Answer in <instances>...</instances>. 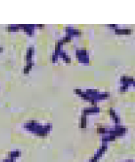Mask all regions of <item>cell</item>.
<instances>
[{
    "mask_svg": "<svg viewBox=\"0 0 135 162\" xmlns=\"http://www.w3.org/2000/svg\"><path fill=\"white\" fill-rule=\"evenodd\" d=\"M33 64H34L33 62H27V63H26V66L24 67V70H23V72H24L25 74H27V73L29 72V70H31Z\"/></svg>",
    "mask_w": 135,
    "mask_h": 162,
    "instance_id": "obj_3",
    "label": "cell"
},
{
    "mask_svg": "<svg viewBox=\"0 0 135 162\" xmlns=\"http://www.w3.org/2000/svg\"><path fill=\"white\" fill-rule=\"evenodd\" d=\"M21 152L20 151H13V152H11L10 153H9V158H12V159H16V158H18V157H20L21 156Z\"/></svg>",
    "mask_w": 135,
    "mask_h": 162,
    "instance_id": "obj_2",
    "label": "cell"
},
{
    "mask_svg": "<svg viewBox=\"0 0 135 162\" xmlns=\"http://www.w3.org/2000/svg\"><path fill=\"white\" fill-rule=\"evenodd\" d=\"M2 51H3V48H2V47H0V53H1Z\"/></svg>",
    "mask_w": 135,
    "mask_h": 162,
    "instance_id": "obj_5",
    "label": "cell"
},
{
    "mask_svg": "<svg viewBox=\"0 0 135 162\" xmlns=\"http://www.w3.org/2000/svg\"><path fill=\"white\" fill-rule=\"evenodd\" d=\"M3 162H15V160H14V159L9 158V159H5V160H4Z\"/></svg>",
    "mask_w": 135,
    "mask_h": 162,
    "instance_id": "obj_4",
    "label": "cell"
},
{
    "mask_svg": "<svg viewBox=\"0 0 135 162\" xmlns=\"http://www.w3.org/2000/svg\"><path fill=\"white\" fill-rule=\"evenodd\" d=\"M33 54H34V48L33 47H28L27 50V54H26V61H27V62H32Z\"/></svg>",
    "mask_w": 135,
    "mask_h": 162,
    "instance_id": "obj_1",
    "label": "cell"
}]
</instances>
